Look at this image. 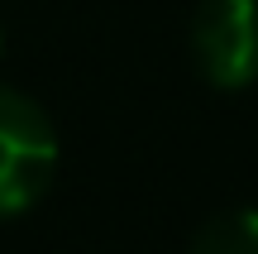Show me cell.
I'll use <instances>...</instances> for the list:
<instances>
[{"label":"cell","instance_id":"6da1fadb","mask_svg":"<svg viewBox=\"0 0 258 254\" xmlns=\"http://www.w3.org/2000/svg\"><path fill=\"white\" fill-rule=\"evenodd\" d=\"M57 168V134L43 106L19 91H0V216H15L43 197Z\"/></svg>","mask_w":258,"mask_h":254},{"label":"cell","instance_id":"7a4b0ae2","mask_svg":"<svg viewBox=\"0 0 258 254\" xmlns=\"http://www.w3.org/2000/svg\"><path fill=\"white\" fill-rule=\"evenodd\" d=\"M191 53L206 82L249 86L258 77V0H206L191 19Z\"/></svg>","mask_w":258,"mask_h":254},{"label":"cell","instance_id":"3957f363","mask_svg":"<svg viewBox=\"0 0 258 254\" xmlns=\"http://www.w3.org/2000/svg\"><path fill=\"white\" fill-rule=\"evenodd\" d=\"M191 254H258V211H225L206 221Z\"/></svg>","mask_w":258,"mask_h":254}]
</instances>
